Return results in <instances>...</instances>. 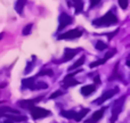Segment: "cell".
Listing matches in <instances>:
<instances>
[{"mask_svg":"<svg viewBox=\"0 0 130 123\" xmlns=\"http://www.w3.org/2000/svg\"><path fill=\"white\" fill-rule=\"evenodd\" d=\"M79 51H80L79 49H70V48H66L64 51V57L62 58L61 62L64 63V62H67V61H70V59H72Z\"/></svg>","mask_w":130,"mask_h":123,"instance_id":"ba28073f","label":"cell"},{"mask_svg":"<svg viewBox=\"0 0 130 123\" xmlns=\"http://www.w3.org/2000/svg\"><path fill=\"white\" fill-rule=\"evenodd\" d=\"M106 43H104L103 41H97V43H96V49L97 50H104V49H106Z\"/></svg>","mask_w":130,"mask_h":123,"instance_id":"44dd1931","label":"cell"},{"mask_svg":"<svg viewBox=\"0 0 130 123\" xmlns=\"http://www.w3.org/2000/svg\"><path fill=\"white\" fill-rule=\"evenodd\" d=\"M34 80L36 78H30L23 80V88H29V89L34 90Z\"/></svg>","mask_w":130,"mask_h":123,"instance_id":"7c38bea8","label":"cell"},{"mask_svg":"<svg viewBox=\"0 0 130 123\" xmlns=\"http://www.w3.org/2000/svg\"><path fill=\"white\" fill-rule=\"evenodd\" d=\"M85 59H86V58H85V56H82L81 58H79L78 61H76L73 65H72V66H70V67H69V71H72V69H75V68H78V67H80L81 65H82L83 63H85Z\"/></svg>","mask_w":130,"mask_h":123,"instance_id":"2e32d148","label":"cell"},{"mask_svg":"<svg viewBox=\"0 0 130 123\" xmlns=\"http://www.w3.org/2000/svg\"><path fill=\"white\" fill-rule=\"evenodd\" d=\"M78 72H80V71H76L75 73H78ZM75 73H71V74H69V75L65 76V79H64V81H63L65 88L74 87V85L79 84V81H76L75 79H73V76H74V74H75Z\"/></svg>","mask_w":130,"mask_h":123,"instance_id":"52a82bcc","label":"cell"},{"mask_svg":"<svg viewBox=\"0 0 130 123\" xmlns=\"http://www.w3.org/2000/svg\"><path fill=\"white\" fill-rule=\"evenodd\" d=\"M25 4H26V0H17L16 1V5H15V9L20 15L23 14V8H24Z\"/></svg>","mask_w":130,"mask_h":123,"instance_id":"4fadbf2b","label":"cell"},{"mask_svg":"<svg viewBox=\"0 0 130 123\" xmlns=\"http://www.w3.org/2000/svg\"><path fill=\"white\" fill-rule=\"evenodd\" d=\"M105 107L101 108V110H98L97 112L94 113V115L91 116V119L88 120V121H86V123H96L97 121H99V120L102 119V117L104 116V113H105Z\"/></svg>","mask_w":130,"mask_h":123,"instance_id":"30bf717a","label":"cell"},{"mask_svg":"<svg viewBox=\"0 0 130 123\" xmlns=\"http://www.w3.org/2000/svg\"><path fill=\"white\" fill-rule=\"evenodd\" d=\"M31 29H32V24H27L26 26L23 29V34H24V36L30 34V33H31Z\"/></svg>","mask_w":130,"mask_h":123,"instance_id":"603a6c76","label":"cell"},{"mask_svg":"<svg viewBox=\"0 0 130 123\" xmlns=\"http://www.w3.org/2000/svg\"><path fill=\"white\" fill-rule=\"evenodd\" d=\"M4 116L8 117L11 121H25L26 120L25 116H15V115H9V114H4Z\"/></svg>","mask_w":130,"mask_h":123,"instance_id":"e0dca14e","label":"cell"},{"mask_svg":"<svg viewBox=\"0 0 130 123\" xmlns=\"http://www.w3.org/2000/svg\"><path fill=\"white\" fill-rule=\"evenodd\" d=\"M61 95H63V92H62V91H56V92H54V94H53L52 96L49 97V98H50V99H54V98H56V97L61 96Z\"/></svg>","mask_w":130,"mask_h":123,"instance_id":"d4e9b609","label":"cell"},{"mask_svg":"<svg viewBox=\"0 0 130 123\" xmlns=\"http://www.w3.org/2000/svg\"><path fill=\"white\" fill-rule=\"evenodd\" d=\"M124 99H126V97H122V98H119V99H118V100L114 103V105H113V107H112L113 117H111V123H114L115 121H117L118 116H119V114L121 113L122 107H123Z\"/></svg>","mask_w":130,"mask_h":123,"instance_id":"7a4b0ae2","label":"cell"},{"mask_svg":"<svg viewBox=\"0 0 130 123\" xmlns=\"http://www.w3.org/2000/svg\"><path fill=\"white\" fill-rule=\"evenodd\" d=\"M96 90V87H95V84H88V85H85V87L81 88V94L83 95V96L88 97L89 95H91L92 92Z\"/></svg>","mask_w":130,"mask_h":123,"instance_id":"8fae6325","label":"cell"},{"mask_svg":"<svg viewBox=\"0 0 130 123\" xmlns=\"http://www.w3.org/2000/svg\"><path fill=\"white\" fill-rule=\"evenodd\" d=\"M99 1H101V0H90V7H94V6H96V5H98Z\"/></svg>","mask_w":130,"mask_h":123,"instance_id":"484cf974","label":"cell"},{"mask_svg":"<svg viewBox=\"0 0 130 123\" xmlns=\"http://www.w3.org/2000/svg\"><path fill=\"white\" fill-rule=\"evenodd\" d=\"M82 36V31L79 29H74V30H70V31L65 32V33L61 34L58 37V40H71V39H76V38H80Z\"/></svg>","mask_w":130,"mask_h":123,"instance_id":"3957f363","label":"cell"},{"mask_svg":"<svg viewBox=\"0 0 130 123\" xmlns=\"http://www.w3.org/2000/svg\"><path fill=\"white\" fill-rule=\"evenodd\" d=\"M41 98H42V97H40V98H36V99H31V100H21V101H18V105H20L22 108L31 110V108L34 106V104H36L37 101L40 100Z\"/></svg>","mask_w":130,"mask_h":123,"instance_id":"9c48e42d","label":"cell"},{"mask_svg":"<svg viewBox=\"0 0 130 123\" xmlns=\"http://www.w3.org/2000/svg\"><path fill=\"white\" fill-rule=\"evenodd\" d=\"M7 113H14V114H20L17 110H14L11 107H7V106H4V107H0V114L4 115L7 114Z\"/></svg>","mask_w":130,"mask_h":123,"instance_id":"5bb4252c","label":"cell"},{"mask_svg":"<svg viewBox=\"0 0 130 123\" xmlns=\"http://www.w3.org/2000/svg\"><path fill=\"white\" fill-rule=\"evenodd\" d=\"M128 0H119V5L120 7H121L122 9H127V7H128Z\"/></svg>","mask_w":130,"mask_h":123,"instance_id":"cb8c5ba5","label":"cell"},{"mask_svg":"<svg viewBox=\"0 0 130 123\" xmlns=\"http://www.w3.org/2000/svg\"><path fill=\"white\" fill-rule=\"evenodd\" d=\"M42 75L52 76L53 75V71H52V69H43V71H41V72H39V73H38V76H42Z\"/></svg>","mask_w":130,"mask_h":123,"instance_id":"7402d4cb","label":"cell"},{"mask_svg":"<svg viewBox=\"0 0 130 123\" xmlns=\"http://www.w3.org/2000/svg\"><path fill=\"white\" fill-rule=\"evenodd\" d=\"M58 21H59L58 31H62L64 27H66L67 25L72 24V22H73V20H72L71 16H69L67 14H65V13H63V14H61V15H59Z\"/></svg>","mask_w":130,"mask_h":123,"instance_id":"5b68a950","label":"cell"},{"mask_svg":"<svg viewBox=\"0 0 130 123\" xmlns=\"http://www.w3.org/2000/svg\"><path fill=\"white\" fill-rule=\"evenodd\" d=\"M95 81H96L97 83H99V82H101V80H99V76H96V78H95Z\"/></svg>","mask_w":130,"mask_h":123,"instance_id":"83f0119b","label":"cell"},{"mask_svg":"<svg viewBox=\"0 0 130 123\" xmlns=\"http://www.w3.org/2000/svg\"><path fill=\"white\" fill-rule=\"evenodd\" d=\"M118 91H119V90H118V88H115V89H113V90H108V91L104 92V94L102 95V96L99 97V98L96 100V104H98V105H101V104H103L104 101H106V100H107V99H110L111 97H112L113 95H115V94H117Z\"/></svg>","mask_w":130,"mask_h":123,"instance_id":"8992f818","label":"cell"},{"mask_svg":"<svg viewBox=\"0 0 130 123\" xmlns=\"http://www.w3.org/2000/svg\"><path fill=\"white\" fill-rule=\"evenodd\" d=\"M50 114H52V113H50L49 111L43 110V108H41V107H36V106H33V107L31 108V115L34 120L47 117V116H49Z\"/></svg>","mask_w":130,"mask_h":123,"instance_id":"277c9868","label":"cell"},{"mask_svg":"<svg viewBox=\"0 0 130 123\" xmlns=\"http://www.w3.org/2000/svg\"><path fill=\"white\" fill-rule=\"evenodd\" d=\"M106 61H107V59L105 58V57H104V58H102V59H99V61H97V62H92V63H90V65L89 66L91 67H96V66H98V65H102V64H104V63H105Z\"/></svg>","mask_w":130,"mask_h":123,"instance_id":"d6986e66","label":"cell"},{"mask_svg":"<svg viewBox=\"0 0 130 123\" xmlns=\"http://www.w3.org/2000/svg\"><path fill=\"white\" fill-rule=\"evenodd\" d=\"M48 84L46 82H38L34 84V90L36 89H47Z\"/></svg>","mask_w":130,"mask_h":123,"instance_id":"ffe728a7","label":"cell"},{"mask_svg":"<svg viewBox=\"0 0 130 123\" xmlns=\"http://www.w3.org/2000/svg\"><path fill=\"white\" fill-rule=\"evenodd\" d=\"M4 123H13V121H6V122H4Z\"/></svg>","mask_w":130,"mask_h":123,"instance_id":"f546056e","label":"cell"},{"mask_svg":"<svg viewBox=\"0 0 130 123\" xmlns=\"http://www.w3.org/2000/svg\"><path fill=\"white\" fill-rule=\"evenodd\" d=\"M117 23H118V17L112 11H108L103 17H99L97 20H95L92 22V24L96 25V26H110V25H114Z\"/></svg>","mask_w":130,"mask_h":123,"instance_id":"6da1fadb","label":"cell"},{"mask_svg":"<svg viewBox=\"0 0 130 123\" xmlns=\"http://www.w3.org/2000/svg\"><path fill=\"white\" fill-rule=\"evenodd\" d=\"M61 115L63 117H66V119H75L76 113L74 111H62Z\"/></svg>","mask_w":130,"mask_h":123,"instance_id":"9a60e30c","label":"cell"},{"mask_svg":"<svg viewBox=\"0 0 130 123\" xmlns=\"http://www.w3.org/2000/svg\"><path fill=\"white\" fill-rule=\"evenodd\" d=\"M2 37H4V33H0V39H2Z\"/></svg>","mask_w":130,"mask_h":123,"instance_id":"f1b7e54d","label":"cell"},{"mask_svg":"<svg viewBox=\"0 0 130 123\" xmlns=\"http://www.w3.org/2000/svg\"><path fill=\"white\" fill-rule=\"evenodd\" d=\"M32 67H33V63H31V64H29V65H27L26 69H25V73H29L30 71H32Z\"/></svg>","mask_w":130,"mask_h":123,"instance_id":"4316f807","label":"cell"},{"mask_svg":"<svg viewBox=\"0 0 130 123\" xmlns=\"http://www.w3.org/2000/svg\"><path fill=\"white\" fill-rule=\"evenodd\" d=\"M89 112V110L88 108H85V110H82L80 113H76V116H75V121H80L81 119H82L83 116H85L87 113Z\"/></svg>","mask_w":130,"mask_h":123,"instance_id":"ac0fdd59","label":"cell"}]
</instances>
